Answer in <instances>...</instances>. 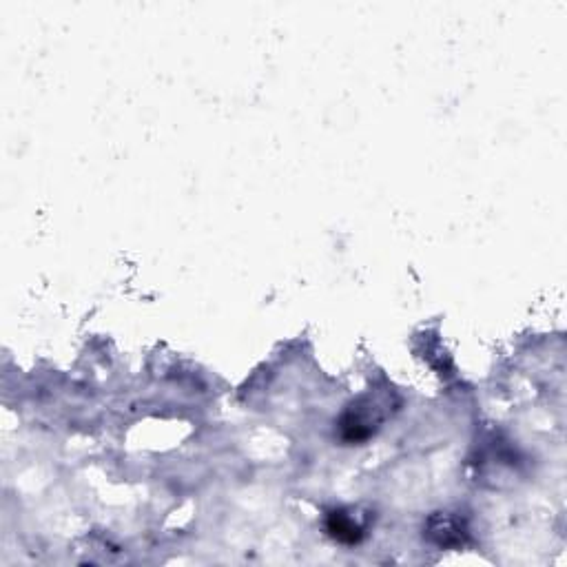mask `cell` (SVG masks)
<instances>
[{"mask_svg":"<svg viewBox=\"0 0 567 567\" xmlns=\"http://www.w3.org/2000/svg\"><path fill=\"white\" fill-rule=\"evenodd\" d=\"M424 536L437 548L455 550L463 548L470 539L468 523L455 512H435L424 525Z\"/></svg>","mask_w":567,"mask_h":567,"instance_id":"1","label":"cell"},{"mask_svg":"<svg viewBox=\"0 0 567 567\" xmlns=\"http://www.w3.org/2000/svg\"><path fill=\"white\" fill-rule=\"evenodd\" d=\"M326 530L335 541L346 543V545H355L366 536L368 519L359 517V514L353 512V510H335V512L328 514Z\"/></svg>","mask_w":567,"mask_h":567,"instance_id":"2","label":"cell"}]
</instances>
